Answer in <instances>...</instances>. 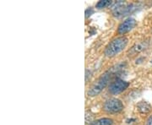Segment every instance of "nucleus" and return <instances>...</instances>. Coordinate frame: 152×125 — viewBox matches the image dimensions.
I'll return each instance as SVG.
<instances>
[{
	"label": "nucleus",
	"instance_id": "9b49d317",
	"mask_svg": "<svg viewBox=\"0 0 152 125\" xmlns=\"http://www.w3.org/2000/svg\"><path fill=\"white\" fill-rule=\"evenodd\" d=\"M146 125H152V115L151 117H149V118L147 119Z\"/></svg>",
	"mask_w": 152,
	"mask_h": 125
},
{
	"label": "nucleus",
	"instance_id": "9d476101",
	"mask_svg": "<svg viewBox=\"0 0 152 125\" xmlns=\"http://www.w3.org/2000/svg\"><path fill=\"white\" fill-rule=\"evenodd\" d=\"M93 13H94V10H93L92 8L87 9L86 10V18H89L91 15H93Z\"/></svg>",
	"mask_w": 152,
	"mask_h": 125
},
{
	"label": "nucleus",
	"instance_id": "20e7f679",
	"mask_svg": "<svg viewBox=\"0 0 152 125\" xmlns=\"http://www.w3.org/2000/svg\"><path fill=\"white\" fill-rule=\"evenodd\" d=\"M129 86V83L121 79H117L116 80L111 83L109 86V92L113 95H118Z\"/></svg>",
	"mask_w": 152,
	"mask_h": 125
},
{
	"label": "nucleus",
	"instance_id": "39448f33",
	"mask_svg": "<svg viewBox=\"0 0 152 125\" xmlns=\"http://www.w3.org/2000/svg\"><path fill=\"white\" fill-rule=\"evenodd\" d=\"M136 26V20L134 18H128L124 21L122 22L118 28V33L120 35H124L129 32Z\"/></svg>",
	"mask_w": 152,
	"mask_h": 125
},
{
	"label": "nucleus",
	"instance_id": "f03ea898",
	"mask_svg": "<svg viewBox=\"0 0 152 125\" xmlns=\"http://www.w3.org/2000/svg\"><path fill=\"white\" fill-rule=\"evenodd\" d=\"M111 75H112V73L110 72V70L103 74L98 79L97 81L90 88V90L88 91V95L90 96H96L99 95L107 86L109 80L111 79Z\"/></svg>",
	"mask_w": 152,
	"mask_h": 125
},
{
	"label": "nucleus",
	"instance_id": "423d86ee",
	"mask_svg": "<svg viewBox=\"0 0 152 125\" xmlns=\"http://www.w3.org/2000/svg\"><path fill=\"white\" fill-rule=\"evenodd\" d=\"M149 47V42L146 41H143L139 43H136L134 46L132 47V48L129 50V55H134L136 53H140L143 52L144 50H145Z\"/></svg>",
	"mask_w": 152,
	"mask_h": 125
},
{
	"label": "nucleus",
	"instance_id": "0eeeda50",
	"mask_svg": "<svg viewBox=\"0 0 152 125\" xmlns=\"http://www.w3.org/2000/svg\"><path fill=\"white\" fill-rule=\"evenodd\" d=\"M137 108L140 113H148L151 111V105L145 101H142L137 104Z\"/></svg>",
	"mask_w": 152,
	"mask_h": 125
},
{
	"label": "nucleus",
	"instance_id": "6e6552de",
	"mask_svg": "<svg viewBox=\"0 0 152 125\" xmlns=\"http://www.w3.org/2000/svg\"><path fill=\"white\" fill-rule=\"evenodd\" d=\"M113 120L110 119V118H100V119L93 121L91 123L90 125H113Z\"/></svg>",
	"mask_w": 152,
	"mask_h": 125
},
{
	"label": "nucleus",
	"instance_id": "f257e3e1",
	"mask_svg": "<svg viewBox=\"0 0 152 125\" xmlns=\"http://www.w3.org/2000/svg\"><path fill=\"white\" fill-rule=\"evenodd\" d=\"M127 44L128 39L124 37L113 39L105 49V55L108 58L115 57L126 48Z\"/></svg>",
	"mask_w": 152,
	"mask_h": 125
},
{
	"label": "nucleus",
	"instance_id": "7ed1b4c3",
	"mask_svg": "<svg viewBox=\"0 0 152 125\" xmlns=\"http://www.w3.org/2000/svg\"><path fill=\"white\" fill-rule=\"evenodd\" d=\"M124 104L117 98H111L105 102L103 110L107 113H118L124 110Z\"/></svg>",
	"mask_w": 152,
	"mask_h": 125
},
{
	"label": "nucleus",
	"instance_id": "1a4fd4ad",
	"mask_svg": "<svg viewBox=\"0 0 152 125\" xmlns=\"http://www.w3.org/2000/svg\"><path fill=\"white\" fill-rule=\"evenodd\" d=\"M113 2L111 1V0H102V1H99L96 7L97 8L98 10H102V9H104V8H107L111 4H113Z\"/></svg>",
	"mask_w": 152,
	"mask_h": 125
}]
</instances>
